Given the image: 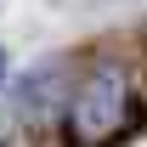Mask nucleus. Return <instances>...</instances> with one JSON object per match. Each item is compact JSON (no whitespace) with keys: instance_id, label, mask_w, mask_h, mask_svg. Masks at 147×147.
Segmentation results:
<instances>
[{"instance_id":"obj_2","label":"nucleus","mask_w":147,"mask_h":147,"mask_svg":"<svg viewBox=\"0 0 147 147\" xmlns=\"http://www.w3.org/2000/svg\"><path fill=\"white\" fill-rule=\"evenodd\" d=\"M0 79H6V51H0Z\"/></svg>"},{"instance_id":"obj_1","label":"nucleus","mask_w":147,"mask_h":147,"mask_svg":"<svg viewBox=\"0 0 147 147\" xmlns=\"http://www.w3.org/2000/svg\"><path fill=\"white\" fill-rule=\"evenodd\" d=\"M125 113H130V79H125V68L108 62V68L79 79V91L68 102V130H74L79 147H102V142L119 136Z\"/></svg>"}]
</instances>
